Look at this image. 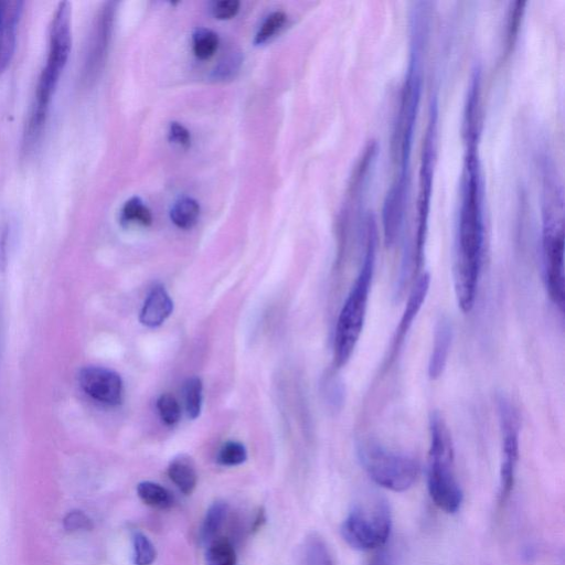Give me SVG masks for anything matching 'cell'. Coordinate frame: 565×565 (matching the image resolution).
I'll return each mask as SVG.
<instances>
[{"instance_id": "1", "label": "cell", "mask_w": 565, "mask_h": 565, "mask_svg": "<svg viewBox=\"0 0 565 565\" xmlns=\"http://www.w3.org/2000/svg\"><path fill=\"white\" fill-rule=\"evenodd\" d=\"M481 185L476 153L467 159L462 202L459 213L454 288L462 312H469L476 300L483 250Z\"/></svg>"}, {"instance_id": "2", "label": "cell", "mask_w": 565, "mask_h": 565, "mask_svg": "<svg viewBox=\"0 0 565 565\" xmlns=\"http://www.w3.org/2000/svg\"><path fill=\"white\" fill-rule=\"evenodd\" d=\"M71 47L72 6L68 1H61L50 24L45 65L38 79L34 102L23 134L24 151L31 150L42 135L50 105L66 66Z\"/></svg>"}, {"instance_id": "3", "label": "cell", "mask_w": 565, "mask_h": 565, "mask_svg": "<svg viewBox=\"0 0 565 565\" xmlns=\"http://www.w3.org/2000/svg\"><path fill=\"white\" fill-rule=\"evenodd\" d=\"M375 253L376 230L374 222L369 220L363 262L340 310L335 326L333 365L337 369L348 363L361 337L375 267Z\"/></svg>"}, {"instance_id": "4", "label": "cell", "mask_w": 565, "mask_h": 565, "mask_svg": "<svg viewBox=\"0 0 565 565\" xmlns=\"http://www.w3.org/2000/svg\"><path fill=\"white\" fill-rule=\"evenodd\" d=\"M429 430L428 493L437 508L446 513H456L460 509L463 494L455 473L451 438L438 413L431 415Z\"/></svg>"}, {"instance_id": "5", "label": "cell", "mask_w": 565, "mask_h": 565, "mask_svg": "<svg viewBox=\"0 0 565 565\" xmlns=\"http://www.w3.org/2000/svg\"><path fill=\"white\" fill-rule=\"evenodd\" d=\"M358 457L376 484L395 492L409 489L420 471L419 462L413 456L371 440L359 444Z\"/></svg>"}, {"instance_id": "6", "label": "cell", "mask_w": 565, "mask_h": 565, "mask_svg": "<svg viewBox=\"0 0 565 565\" xmlns=\"http://www.w3.org/2000/svg\"><path fill=\"white\" fill-rule=\"evenodd\" d=\"M392 530L390 505L382 498H371L355 504L341 524L345 543L356 551L381 548Z\"/></svg>"}, {"instance_id": "7", "label": "cell", "mask_w": 565, "mask_h": 565, "mask_svg": "<svg viewBox=\"0 0 565 565\" xmlns=\"http://www.w3.org/2000/svg\"><path fill=\"white\" fill-rule=\"evenodd\" d=\"M501 429V463L499 481V503L504 504L515 483V473L520 454L518 415L509 399H498Z\"/></svg>"}, {"instance_id": "8", "label": "cell", "mask_w": 565, "mask_h": 565, "mask_svg": "<svg viewBox=\"0 0 565 565\" xmlns=\"http://www.w3.org/2000/svg\"><path fill=\"white\" fill-rule=\"evenodd\" d=\"M544 278L550 299L561 311L565 305L563 227L547 223L543 234Z\"/></svg>"}, {"instance_id": "9", "label": "cell", "mask_w": 565, "mask_h": 565, "mask_svg": "<svg viewBox=\"0 0 565 565\" xmlns=\"http://www.w3.org/2000/svg\"><path fill=\"white\" fill-rule=\"evenodd\" d=\"M114 13L115 3H105L92 29L82 70V79L86 84L93 82L104 66L111 36Z\"/></svg>"}, {"instance_id": "10", "label": "cell", "mask_w": 565, "mask_h": 565, "mask_svg": "<svg viewBox=\"0 0 565 565\" xmlns=\"http://www.w3.org/2000/svg\"><path fill=\"white\" fill-rule=\"evenodd\" d=\"M78 384L87 396L100 404L117 406L122 402V380L110 369L98 365L84 366L78 373Z\"/></svg>"}, {"instance_id": "11", "label": "cell", "mask_w": 565, "mask_h": 565, "mask_svg": "<svg viewBox=\"0 0 565 565\" xmlns=\"http://www.w3.org/2000/svg\"><path fill=\"white\" fill-rule=\"evenodd\" d=\"M23 4L20 0H0V74L13 56Z\"/></svg>"}, {"instance_id": "12", "label": "cell", "mask_w": 565, "mask_h": 565, "mask_svg": "<svg viewBox=\"0 0 565 565\" xmlns=\"http://www.w3.org/2000/svg\"><path fill=\"white\" fill-rule=\"evenodd\" d=\"M429 285H430L429 274H423L416 280L414 287L412 288L408 299H407V302H406V306H405V309L403 311V315L401 317L399 323L396 328V331H395V334H394V338L392 341L390 354L387 358V365L394 361L397 351L402 347L406 333L408 332L409 328L412 327L417 312L419 311V309L422 308V306L425 301L426 295L429 289Z\"/></svg>"}, {"instance_id": "13", "label": "cell", "mask_w": 565, "mask_h": 565, "mask_svg": "<svg viewBox=\"0 0 565 565\" xmlns=\"http://www.w3.org/2000/svg\"><path fill=\"white\" fill-rule=\"evenodd\" d=\"M405 173L392 185L383 207L384 237L387 246L395 244L398 238L404 216L406 180Z\"/></svg>"}, {"instance_id": "14", "label": "cell", "mask_w": 565, "mask_h": 565, "mask_svg": "<svg viewBox=\"0 0 565 565\" xmlns=\"http://www.w3.org/2000/svg\"><path fill=\"white\" fill-rule=\"evenodd\" d=\"M452 342V326L447 318H440L434 331V343L428 361V375L437 380L444 372Z\"/></svg>"}, {"instance_id": "15", "label": "cell", "mask_w": 565, "mask_h": 565, "mask_svg": "<svg viewBox=\"0 0 565 565\" xmlns=\"http://www.w3.org/2000/svg\"><path fill=\"white\" fill-rule=\"evenodd\" d=\"M173 311V301L166 288L156 285L149 291L140 311V322L149 328L162 324Z\"/></svg>"}, {"instance_id": "16", "label": "cell", "mask_w": 565, "mask_h": 565, "mask_svg": "<svg viewBox=\"0 0 565 565\" xmlns=\"http://www.w3.org/2000/svg\"><path fill=\"white\" fill-rule=\"evenodd\" d=\"M168 476L184 494H191L196 487L198 473L195 463L188 455H178L170 461Z\"/></svg>"}, {"instance_id": "17", "label": "cell", "mask_w": 565, "mask_h": 565, "mask_svg": "<svg viewBox=\"0 0 565 565\" xmlns=\"http://www.w3.org/2000/svg\"><path fill=\"white\" fill-rule=\"evenodd\" d=\"M137 494L146 505L157 510H167L173 504L171 492L157 482H139L137 486Z\"/></svg>"}, {"instance_id": "18", "label": "cell", "mask_w": 565, "mask_h": 565, "mask_svg": "<svg viewBox=\"0 0 565 565\" xmlns=\"http://www.w3.org/2000/svg\"><path fill=\"white\" fill-rule=\"evenodd\" d=\"M227 514V504L222 500L213 502L206 510L201 526V540L204 544L215 539L216 534L224 524Z\"/></svg>"}, {"instance_id": "19", "label": "cell", "mask_w": 565, "mask_h": 565, "mask_svg": "<svg viewBox=\"0 0 565 565\" xmlns=\"http://www.w3.org/2000/svg\"><path fill=\"white\" fill-rule=\"evenodd\" d=\"M200 215L199 203L189 196L177 200L171 210L170 218L180 228L188 230L193 227Z\"/></svg>"}, {"instance_id": "20", "label": "cell", "mask_w": 565, "mask_h": 565, "mask_svg": "<svg viewBox=\"0 0 565 565\" xmlns=\"http://www.w3.org/2000/svg\"><path fill=\"white\" fill-rule=\"evenodd\" d=\"M206 545V565H236L235 548L226 537H215Z\"/></svg>"}, {"instance_id": "21", "label": "cell", "mask_w": 565, "mask_h": 565, "mask_svg": "<svg viewBox=\"0 0 565 565\" xmlns=\"http://www.w3.org/2000/svg\"><path fill=\"white\" fill-rule=\"evenodd\" d=\"M302 556L303 565H334L326 542L317 534L305 541Z\"/></svg>"}, {"instance_id": "22", "label": "cell", "mask_w": 565, "mask_h": 565, "mask_svg": "<svg viewBox=\"0 0 565 565\" xmlns=\"http://www.w3.org/2000/svg\"><path fill=\"white\" fill-rule=\"evenodd\" d=\"M120 222L122 224L138 223L148 226L152 222V215L141 199L134 196L122 205L120 211Z\"/></svg>"}, {"instance_id": "23", "label": "cell", "mask_w": 565, "mask_h": 565, "mask_svg": "<svg viewBox=\"0 0 565 565\" xmlns=\"http://www.w3.org/2000/svg\"><path fill=\"white\" fill-rule=\"evenodd\" d=\"M202 381L198 376L189 377L183 385V399L190 418L199 417L202 408Z\"/></svg>"}, {"instance_id": "24", "label": "cell", "mask_w": 565, "mask_h": 565, "mask_svg": "<svg viewBox=\"0 0 565 565\" xmlns=\"http://www.w3.org/2000/svg\"><path fill=\"white\" fill-rule=\"evenodd\" d=\"M192 42L194 55L200 60H207L217 50L218 36L210 29L200 28L194 31Z\"/></svg>"}, {"instance_id": "25", "label": "cell", "mask_w": 565, "mask_h": 565, "mask_svg": "<svg viewBox=\"0 0 565 565\" xmlns=\"http://www.w3.org/2000/svg\"><path fill=\"white\" fill-rule=\"evenodd\" d=\"M157 558V550L141 532L132 534V562L135 565H151Z\"/></svg>"}, {"instance_id": "26", "label": "cell", "mask_w": 565, "mask_h": 565, "mask_svg": "<svg viewBox=\"0 0 565 565\" xmlns=\"http://www.w3.org/2000/svg\"><path fill=\"white\" fill-rule=\"evenodd\" d=\"M246 459V448L238 441H227L223 444L216 457L217 462L225 467L242 465Z\"/></svg>"}, {"instance_id": "27", "label": "cell", "mask_w": 565, "mask_h": 565, "mask_svg": "<svg viewBox=\"0 0 565 565\" xmlns=\"http://www.w3.org/2000/svg\"><path fill=\"white\" fill-rule=\"evenodd\" d=\"M157 409L162 422L168 426L175 425L181 416V408L177 398L171 394H162L157 399Z\"/></svg>"}, {"instance_id": "28", "label": "cell", "mask_w": 565, "mask_h": 565, "mask_svg": "<svg viewBox=\"0 0 565 565\" xmlns=\"http://www.w3.org/2000/svg\"><path fill=\"white\" fill-rule=\"evenodd\" d=\"M286 14L281 11L270 13L262 23L255 35V44H263L271 39L285 24Z\"/></svg>"}, {"instance_id": "29", "label": "cell", "mask_w": 565, "mask_h": 565, "mask_svg": "<svg viewBox=\"0 0 565 565\" xmlns=\"http://www.w3.org/2000/svg\"><path fill=\"white\" fill-rule=\"evenodd\" d=\"M63 525L70 532L89 531L93 529L92 520L79 510L68 512L63 520Z\"/></svg>"}, {"instance_id": "30", "label": "cell", "mask_w": 565, "mask_h": 565, "mask_svg": "<svg viewBox=\"0 0 565 565\" xmlns=\"http://www.w3.org/2000/svg\"><path fill=\"white\" fill-rule=\"evenodd\" d=\"M241 65V57L236 52L224 56L214 71L216 78L225 79L233 76Z\"/></svg>"}, {"instance_id": "31", "label": "cell", "mask_w": 565, "mask_h": 565, "mask_svg": "<svg viewBox=\"0 0 565 565\" xmlns=\"http://www.w3.org/2000/svg\"><path fill=\"white\" fill-rule=\"evenodd\" d=\"M239 9V2L236 0L216 1L211 7V12L215 19L228 20L236 15Z\"/></svg>"}, {"instance_id": "32", "label": "cell", "mask_w": 565, "mask_h": 565, "mask_svg": "<svg viewBox=\"0 0 565 565\" xmlns=\"http://www.w3.org/2000/svg\"><path fill=\"white\" fill-rule=\"evenodd\" d=\"M169 139L172 142L186 148L190 145L191 137L189 130L183 125L173 121L169 127Z\"/></svg>"}, {"instance_id": "33", "label": "cell", "mask_w": 565, "mask_h": 565, "mask_svg": "<svg viewBox=\"0 0 565 565\" xmlns=\"http://www.w3.org/2000/svg\"><path fill=\"white\" fill-rule=\"evenodd\" d=\"M9 225L7 221L0 222V275L4 269L7 262V248L9 238Z\"/></svg>"}, {"instance_id": "34", "label": "cell", "mask_w": 565, "mask_h": 565, "mask_svg": "<svg viewBox=\"0 0 565 565\" xmlns=\"http://www.w3.org/2000/svg\"><path fill=\"white\" fill-rule=\"evenodd\" d=\"M370 565H394V562L391 554L382 550L372 557Z\"/></svg>"}]
</instances>
